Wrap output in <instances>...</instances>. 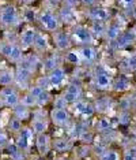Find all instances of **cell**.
<instances>
[{
	"label": "cell",
	"mask_w": 136,
	"mask_h": 160,
	"mask_svg": "<svg viewBox=\"0 0 136 160\" xmlns=\"http://www.w3.org/2000/svg\"><path fill=\"white\" fill-rule=\"evenodd\" d=\"M93 85H94V88L97 90H101V92L110 90L113 85L112 74L108 70H105L103 67H97V70L93 74Z\"/></svg>",
	"instance_id": "30bf717a"
},
{
	"label": "cell",
	"mask_w": 136,
	"mask_h": 160,
	"mask_svg": "<svg viewBox=\"0 0 136 160\" xmlns=\"http://www.w3.org/2000/svg\"><path fill=\"white\" fill-rule=\"evenodd\" d=\"M117 4L124 10H131L136 4V0H117Z\"/></svg>",
	"instance_id": "f35d334b"
},
{
	"label": "cell",
	"mask_w": 136,
	"mask_h": 160,
	"mask_svg": "<svg viewBox=\"0 0 136 160\" xmlns=\"http://www.w3.org/2000/svg\"><path fill=\"white\" fill-rule=\"evenodd\" d=\"M0 68H2V58H0Z\"/></svg>",
	"instance_id": "681fc988"
},
{
	"label": "cell",
	"mask_w": 136,
	"mask_h": 160,
	"mask_svg": "<svg viewBox=\"0 0 136 160\" xmlns=\"http://www.w3.org/2000/svg\"><path fill=\"white\" fill-rule=\"evenodd\" d=\"M38 11H40V10H35L33 6L22 7V10H20L22 22H25V25H34V22H37Z\"/></svg>",
	"instance_id": "cb8c5ba5"
},
{
	"label": "cell",
	"mask_w": 136,
	"mask_h": 160,
	"mask_svg": "<svg viewBox=\"0 0 136 160\" xmlns=\"http://www.w3.org/2000/svg\"><path fill=\"white\" fill-rule=\"evenodd\" d=\"M52 41L51 38H49L48 33H45V32H42L38 29L37 32V36H35L34 38V42H33V47H31V49L34 51V53H37V55H45V53H48L49 51H52Z\"/></svg>",
	"instance_id": "2e32d148"
},
{
	"label": "cell",
	"mask_w": 136,
	"mask_h": 160,
	"mask_svg": "<svg viewBox=\"0 0 136 160\" xmlns=\"http://www.w3.org/2000/svg\"><path fill=\"white\" fill-rule=\"evenodd\" d=\"M49 123H51V121H49V118L44 114V108L33 110V115H31V119H30V129L33 130L34 136L48 133Z\"/></svg>",
	"instance_id": "9c48e42d"
},
{
	"label": "cell",
	"mask_w": 136,
	"mask_h": 160,
	"mask_svg": "<svg viewBox=\"0 0 136 160\" xmlns=\"http://www.w3.org/2000/svg\"><path fill=\"white\" fill-rule=\"evenodd\" d=\"M94 129H95V132H98V133H109L110 130L113 129L110 118H108V116H101V118H98L95 121Z\"/></svg>",
	"instance_id": "4dcf8cb0"
},
{
	"label": "cell",
	"mask_w": 136,
	"mask_h": 160,
	"mask_svg": "<svg viewBox=\"0 0 136 160\" xmlns=\"http://www.w3.org/2000/svg\"><path fill=\"white\" fill-rule=\"evenodd\" d=\"M51 41H52V47L53 49L59 51V52H67L68 49L74 48V42L71 40V34L70 30H64V29H59V30L53 32L51 34Z\"/></svg>",
	"instance_id": "ba28073f"
},
{
	"label": "cell",
	"mask_w": 136,
	"mask_h": 160,
	"mask_svg": "<svg viewBox=\"0 0 136 160\" xmlns=\"http://www.w3.org/2000/svg\"><path fill=\"white\" fill-rule=\"evenodd\" d=\"M15 85V67L4 66L0 68V88Z\"/></svg>",
	"instance_id": "7402d4cb"
},
{
	"label": "cell",
	"mask_w": 136,
	"mask_h": 160,
	"mask_svg": "<svg viewBox=\"0 0 136 160\" xmlns=\"http://www.w3.org/2000/svg\"><path fill=\"white\" fill-rule=\"evenodd\" d=\"M48 78L49 86L51 89H59L61 86H66V81H67V68L64 67V64L55 67L52 71H49L48 74H45Z\"/></svg>",
	"instance_id": "9a60e30c"
},
{
	"label": "cell",
	"mask_w": 136,
	"mask_h": 160,
	"mask_svg": "<svg viewBox=\"0 0 136 160\" xmlns=\"http://www.w3.org/2000/svg\"><path fill=\"white\" fill-rule=\"evenodd\" d=\"M19 160H26V159H19Z\"/></svg>",
	"instance_id": "f5cc1de1"
},
{
	"label": "cell",
	"mask_w": 136,
	"mask_h": 160,
	"mask_svg": "<svg viewBox=\"0 0 136 160\" xmlns=\"http://www.w3.org/2000/svg\"><path fill=\"white\" fill-rule=\"evenodd\" d=\"M131 86V82L129 79H128L125 75H120V77H117L116 79H113V85H112V89L114 92H127L128 89H129Z\"/></svg>",
	"instance_id": "1f68e13d"
},
{
	"label": "cell",
	"mask_w": 136,
	"mask_h": 160,
	"mask_svg": "<svg viewBox=\"0 0 136 160\" xmlns=\"http://www.w3.org/2000/svg\"><path fill=\"white\" fill-rule=\"evenodd\" d=\"M0 6H2V4H0Z\"/></svg>",
	"instance_id": "11a10c76"
},
{
	"label": "cell",
	"mask_w": 136,
	"mask_h": 160,
	"mask_svg": "<svg viewBox=\"0 0 136 160\" xmlns=\"http://www.w3.org/2000/svg\"><path fill=\"white\" fill-rule=\"evenodd\" d=\"M57 14H59L60 17V21H61V23L64 25H75V8H71V7H68L66 4H61V7H60L59 10H57Z\"/></svg>",
	"instance_id": "603a6c76"
},
{
	"label": "cell",
	"mask_w": 136,
	"mask_h": 160,
	"mask_svg": "<svg viewBox=\"0 0 136 160\" xmlns=\"http://www.w3.org/2000/svg\"><path fill=\"white\" fill-rule=\"evenodd\" d=\"M129 67L131 68H136V56H132V58H129Z\"/></svg>",
	"instance_id": "b9f144b4"
},
{
	"label": "cell",
	"mask_w": 136,
	"mask_h": 160,
	"mask_svg": "<svg viewBox=\"0 0 136 160\" xmlns=\"http://www.w3.org/2000/svg\"><path fill=\"white\" fill-rule=\"evenodd\" d=\"M26 51L18 44V41H12V40H2L0 41V58H3L8 63L16 64L20 63L22 59L26 55Z\"/></svg>",
	"instance_id": "3957f363"
},
{
	"label": "cell",
	"mask_w": 136,
	"mask_h": 160,
	"mask_svg": "<svg viewBox=\"0 0 136 160\" xmlns=\"http://www.w3.org/2000/svg\"><path fill=\"white\" fill-rule=\"evenodd\" d=\"M93 37L97 38H105V32H106V23L105 22H97V21H91L88 25Z\"/></svg>",
	"instance_id": "83f0119b"
},
{
	"label": "cell",
	"mask_w": 136,
	"mask_h": 160,
	"mask_svg": "<svg viewBox=\"0 0 136 160\" xmlns=\"http://www.w3.org/2000/svg\"><path fill=\"white\" fill-rule=\"evenodd\" d=\"M3 151H4V149H3V148H0V158H2V153H3Z\"/></svg>",
	"instance_id": "7dc6e473"
},
{
	"label": "cell",
	"mask_w": 136,
	"mask_h": 160,
	"mask_svg": "<svg viewBox=\"0 0 136 160\" xmlns=\"http://www.w3.org/2000/svg\"><path fill=\"white\" fill-rule=\"evenodd\" d=\"M84 89L83 85L79 81H71L64 86V90L60 94V97L63 99V101L66 103L67 107H71L72 104H75L76 101H79L83 99Z\"/></svg>",
	"instance_id": "5b68a950"
},
{
	"label": "cell",
	"mask_w": 136,
	"mask_h": 160,
	"mask_svg": "<svg viewBox=\"0 0 136 160\" xmlns=\"http://www.w3.org/2000/svg\"><path fill=\"white\" fill-rule=\"evenodd\" d=\"M11 115L15 116V118H18L19 121H22L25 123V122H27V121L31 119L33 110H30V108H27V107H23L22 104H19V105H16L15 108L11 110Z\"/></svg>",
	"instance_id": "484cf974"
},
{
	"label": "cell",
	"mask_w": 136,
	"mask_h": 160,
	"mask_svg": "<svg viewBox=\"0 0 136 160\" xmlns=\"http://www.w3.org/2000/svg\"><path fill=\"white\" fill-rule=\"evenodd\" d=\"M80 2V4L86 7V8H88V7H93V6H97L98 4V2L99 0H79Z\"/></svg>",
	"instance_id": "ab89813d"
},
{
	"label": "cell",
	"mask_w": 136,
	"mask_h": 160,
	"mask_svg": "<svg viewBox=\"0 0 136 160\" xmlns=\"http://www.w3.org/2000/svg\"><path fill=\"white\" fill-rule=\"evenodd\" d=\"M34 138H35V136H34L33 130L30 129V126H23V129L18 134H15V136L12 137V140H14V142L16 144V147L19 148L23 153H26V152H29L30 148L33 147Z\"/></svg>",
	"instance_id": "8fae6325"
},
{
	"label": "cell",
	"mask_w": 136,
	"mask_h": 160,
	"mask_svg": "<svg viewBox=\"0 0 136 160\" xmlns=\"http://www.w3.org/2000/svg\"><path fill=\"white\" fill-rule=\"evenodd\" d=\"M63 63H68V64H72V66H79L82 64L79 52H78V48L74 47V48L68 49L67 52L63 53Z\"/></svg>",
	"instance_id": "4316f807"
},
{
	"label": "cell",
	"mask_w": 136,
	"mask_h": 160,
	"mask_svg": "<svg viewBox=\"0 0 136 160\" xmlns=\"http://www.w3.org/2000/svg\"><path fill=\"white\" fill-rule=\"evenodd\" d=\"M11 134H10L8 132H7L6 129H3V127H0V148H3V149H6V147L10 144V141L12 140L11 137Z\"/></svg>",
	"instance_id": "74e56055"
},
{
	"label": "cell",
	"mask_w": 136,
	"mask_h": 160,
	"mask_svg": "<svg viewBox=\"0 0 136 160\" xmlns=\"http://www.w3.org/2000/svg\"><path fill=\"white\" fill-rule=\"evenodd\" d=\"M75 148V141L70 136H61L52 138V149L57 153H70Z\"/></svg>",
	"instance_id": "d6986e66"
},
{
	"label": "cell",
	"mask_w": 136,
	"mask_h": 160,
	"mask_svg": "<svg viewBox=\"0 0 136 160\" xmlns=\"http://www.w3.org/2000/svg\"><path fill=\"white\" fill-rule=\"evenodd\" d=\"M63 64V53L59 52L56 49L49 51L48 53L41 56V70L48 74L49 71H52L55 67Z\"/></svg>",
	"instance_id": "5bb4252c"
},
{
	"label": "cell",
	"mask_w": 136,
	"mask_h": 160,
	"mask_svg": "<svg viewBox=\"0 0 136 160\" xmlns=\"http://www.w3.org/2000/svg\"><path fill=\"white\" fill-rule=\"evenodd\" d=\"M34 148L37 151V153L41 158L49 155V152L52 151V137L49 136V133H44V134H38L34 138Z\"/></svg>",
	"instance_id": "ac0fdd59"
},
{
	"label": "cell",
	"mask_w": 136,
	"mask_h": 160,
	"mask_svg": "<svg viewBox=\"0 0 136 160\" xmlns=\"http://www.w3.org/2000/svg\"><path fill=\"white\" fill-rule=\"evenodd\" d=\"M121 160H136V145H129L123 151Z\"/></svg>",
	"instance_id": "8d00e7d4"
},
{
	"label": "cell",
	"mask_w": 136,
	"mask_h": 160,
	"mask_svg": "<svg viewBox=\"0 0 136 160\" xmlns=\"http://www.w3.org/2000/svg\"><path fill=\"white\" fill-rule=\"evenodd\" d=\"M71 40L74 42V47H82V45H90L94 44V37H93L88 25L83 23H75L70 29Z\"/></svg>",
	"instance_id": "277c9868"
},
{
	"label": "cell",
	"mask_w": 136,
	"mask_h": 160,
	"mask_svg": "<svg viewBox=\"0 0 136 160\" xmlns=\"http://www.w3.org/2000/svg\"><path fill=\"white\" fill-rule=\"evenodd\" d=\"M4 151H7V153H8L10 159L11 160H19V159H25V153L22 151H20L19 148L16 147V144L14 142V140L10 141V144L6 147Z\"/></svg>",
	"instance_id": "d6a6232c"
},
{
	"label": "cell",
	"mask_w": 136,
	"mask_h": 160,
	"mask_svg": "<svg viewBox=\"0 0 136 160\" xmlns=\"http://www.w3.org/2000/svg\"><path fill=\"white\" fill-rule=\"evenodd\" d=\"M49 121L53 126L60 129H68L74 122L72 114L68 110V107H52L49 112Z\"/></svg>",
	"instance_id": "8992f818"
},
{
	"label": "cell",
	"mask_w": 136,
	"mask_h": 160,
	"mask_svg": "<svg viewBox=\"0 0 136 160\" xmlns=\"http://www.w3.org/2000/svg\"><path fill=\"white\" fill-rule=\"evenodd\" d=\"M20 90L15 85L0 88V107L12 110L20 104Z\"/></svg>",
	"instance_id": "52a82bcc"
},
{
	"label": "cell",
	"mask_w": 136,
	"mask_h": 160,
	"mask_svg": "<svg viewBox=\"0 0 136 160\" xmlns=\"http://www.w3.org/2000/svg\"><path fill=\"white\" fill-rule=\"evenodd\" d=\"M2 116H3V114H2V111H0V127H2Z\"/></svg>",
	"instance_id": "f6af8a7d"
},
{
	"label": "cell",
	"mask_w": 136,
	"mask_h": 160,
	"mask_svg": "<svg viewBox=\"0 0 136 160\" xmlns=\"http://www.w3.org/2000/svg\"><path fill=\"white\" fill-rule=\"evenodd\" d=\"M71 160H80V159H71Z\"/></svg>",
	"instance_id": "816d5d0a"
},
{
	"label": "cell",
	"mask_w": 136,
	"mask_h": 160,
	"mask_svg": "<svg viewBox=\"0 0 136 160\" xmlns=\"http://www.w3.org/2000/svg\"><path fill=\"white\" fill-rule=\"evenodd\" d=\"M134 34H135V37H136V29H135V30H134Z\"/></svg>",
	"instance_id": "f907efd6"
},
{
	"label": "cell",
	"mask_w": 136,
	"mask_h": 160,
	"mask_svg": "<svg viewBox=\"0 0 136 160\" xmlns=\"http://www.w3.org/2000/svg\"><path fill=\"white\" fill-rule=\"evenodd\" d=\"M22 25L20 10L12 2L3 3L0 6V29L11 30Z\"/></svg>",
	"instance_id": "6da1fadb"
},
{
	"label": "cell",
	"mask_w": 136,
	"mask_h": 160,
	"mask_svg": "<svg viewBox=\"0 0 136 160\" xmlns=\"http://www.w3.org/2000/svg\"><path fill=\"white\" fill-rule=\"evenodd\" d=\"M78 52H79L82 64H94L97 63L98 59V49L95 48L94 44L90 45H82V47H76Z\"/></svg>",
	"instance_id": "ffe728a7"
},
{
	"label": "cell",
	"mask_w": 136,
	"mask_h": 160,
	"mask_svg": "<svg viewBox=\"0 0 136 160\" xmlns=\"http://www.w3.org/2000/svg\"><path fill=\"white\" fill-rule=\"evenodd\" d=\"M37 32L38 29L34 26V25H25V26L19 30L18 33V44H19L25 51L30 49L33 47V42H34V38L37 36Z\"/></svg>",
	"instance_id": "4fadbf2b"
},
{
	"label": "cell",
	"mask_w": 136,
	"mask_h": 160,
	"mask_svg": "<svg viewBox=\"0 0 136 160\" xmlns=\"http://www.w3.org/2000/svg\"><path fill=\"white\" fill-rule=\"evenodd\" d=\"M124 32V26L120 21L116 19H110L106 23V32H105V40L108 41H116L117 38L121 36V33Z\"/></svg>",
	"instance_id": "44dd1931"
},
{
	"label": "cell",
	"mask_w": 136,
	"mask_h": 160,
	"mask_svg": "<svg viewBox=\"0 0 136 160\" xmlns=\"http://www.w3.org/2000/svg\"><path fill=\"white\" fill-rule=\"evenodd\" d=\"M135 41H136V37H135L134 32H125L124 30L123 33H121V36L114 42H116V47L119 49H125V48H128V47H131Z\"/></svg>",
	"instance_id": "d4e9b609"
},
{
	"label": "cell",
	"mask_w": 136,
	"mask_h": 160,
	"mask_svg": "<svg viewBox=\"0 0 136 160\" xmlns=\"http://www.w3.org/2000/svg\"><path fill=\"white\" fill-rule=\"evenodd\" d=\"M7 2H11V0H0V3H7Z\"/></svg>",
	"instance_id": "bcb514c9"
},
{
	"label": "cell",
	"mask_w": 136,
	"mask_h": 160,
	"mask_svg": "<svg viewBox=\"0 0 136 160\" xmlns=\"http://www.w3.org/2000/svg\"><path fill=\"white\" fill-rule=\"evenodd\" d=\"M56 160H68V159H66V158H59V159H56Z\"/></svg>",
	"instance_id": "c3c4849f"
},
{
	"label": "cell",
	"mask_w": 136,
	"mask_h": 160,
	"mask_svg": "<svg viewBox=\"0 0 136 160\" xmlns=\"http://www.w3.org/2000/svg\"><path fill=\"white\" fill-rule=\"evenodd\" d=\"M131 15H132V18H134V19L136 21V4L131 8Z\"/></svg>",
	"instance_id": "7bdbcfd3"
},
{
	"label": "cell",
	"mask_w": 136,
	"mask_h": 160,
	"mask_svg": "<svg viewBox=\"0 0 136 160\" xmlns=\"http://www.w3.org/2000/svg\"><path fill=\"white\" fill-rule=\"evenodd\" d=\"M18 4H20L22 7H27V6H33L37 0H15Z\"/></svg>",
	"instance_id": "60d3db41"
},
{
	"label": "cell",
	"mask_w": 136,
	"mask_h": 160,
	"mask_svg": "<svg viewBox=\"0 0 136 160\" xmlns=\"http://www.w3.org/2000/svg\"><path fill=\"white\" fill-rule=\"evenodd\" d=\"M6 160H11V159H6Z\"/></svg>",
	"instance_id": "db71d44e"
},
{
	"label": "cell",
	"mask_w": 136,
	"mask_h": 160,
	"mask_svg": "<svg viewBox=\"0 0 136 160\" xmlns=\"http://www.w3.org/2000/svg\"><path fill=\"white\" fill-rule=\"evenodd\" d=\"M99 160H121V153L117 149L108 148L105 152L99 155Z\"/></svg>",
	"instance_id": "d590c367"
},
{
	"label": "cell",
	"mask_w": 136,
	"mask_h": 160,
	"mask_svg": "<svg viewBox=\"0 0 136 160\" xmlns=\"http://www.w3.org/2000/svg\"><path fill=\"white\" fill-rule=\"evenodd\" d=\"M86 17L91 21H97V22H105L108 23L110 19H112V12H110L109 8L103 6H93V7H88L86 8Z\"/></svg>",
	"instance_id": "e0dca14e"
},
{
	"label": "cell",
	"mask_w": 136,
	"mask_h": 160,
	"mask_svg": "<svg viewBox=\"0 0 136 160\" xmlns=\"http://www.w3.org/2000/svg\"><path fill=\"white\" fill-rule=\"evenodd\" d=\"M20 104L23 107L30 108V110H35L37 108V99H35L33 94L29 93L27 90H25V93L20 94Z\"/></svg>",
	"instance_id": "836d02e7"
},
{
	"label": "cell",
	"mask_w": 136,
	"mask_h": 160,
	"mask_svg": "<svg viewBox=\"0 0 136 160\" xmlns=\"http://www.w3.org/2000/svg\"><path fill=\"white\" fill-rule=\"evenodd\" d=\"M71 108H72L74 114L76 115V116H79L80 119H83V121L91 119L93 116L97 114L95 104H93L91 101L84 100V99H82V100H79V101H76L75 104L71 105Z\"/></svg>",
	"instance_id": "7c38bea8"
},
{
	"label": "cell",
	"mask_w": 136,
	"mask_h": 160,
	"mask_svg": "<svg viewBox=\"0 0 136 160\" xmlns=\"http://www.w3.org/2000/svg\"><path fill=\"white\" fill-rule=\"evenodd\" d=\"M53 3H57V4H61V3H64V0H52Z\"/></svg>",
	"instance_id": "ee69618b"
},
{
	"label": "cell",
	"mask_w": 136,
	"mask_h": 160,
	"mask_svg": "<svg viewBox=\"0 0 136 160\" xmlns=\"http://www.w3.org/2000/svg\"><path fill=\"white\" fill-rule=\"evenodd\" d=\"M37 22L40 25V30L45 32L48 34H52L53 32L63 28V23L60 21V17L57 14V10L52 7H44L38 11Z\"/></svg>",
	"instance_id": "7a4b0ae2"
},
{
	"label": "cell",
	"mask_w": 136,
	"mask_h": 160,
	"mask_svg": "<svg viewBox=\"0 0 136 160\" xmlns=\"http://www.w3.org/2000/svg\"><path fill=\"white\" fill-rule=\"evenodd\" d=\"M76 140L83 145H91L95 140V132L91 129H88V127H83V129L80 130V133L78 134Z\"/></svg>",
	"instance_id": "f546056e"
},
{
	"label": "cell",
	"mask_w": 136,
	"mask_h": 160,
	"mask_svg": "<svg viewBox=\"0 0 136 160\" xmlns=\"http://www.w3.org/2000/svg\"><path fill=\"white\" fill-rule=\"evenodd\" d=\"M23 126H25V123H23L22 121H19L18 118H15V116L11 115V116L8 118V121H7V127H6V130L14 137L15 134H18V133L20 132V130L23 129Z\"/></svg>",
	"instance_id": "f1b7e54d"
},
{
	"label": "cell",
	"mask_w": 136,
	"mask_h": 160,
	"mask_svg": "<svg viewBox=\"0 0 136 160\" xmlns=\"http://www.w3.org/2000/svg\"><path fill=\"white\" fill-rule=\"evenodd\" d=\"M53 101V96L49 90H44L40 96L37 97V108H44L48 104H51Z\"/></svg>",
	"instance_id": "e575fe53"
}]
</instances>
